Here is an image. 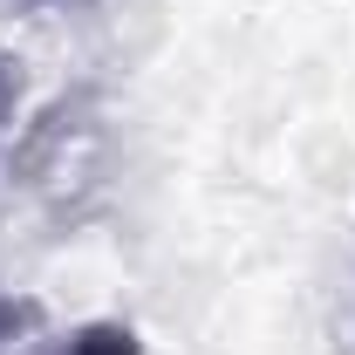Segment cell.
I'll return each mask as SVG.
<instances>
[{
	"mask_svg": "<svg viewBox=\"0 0 355 355\" xmlns=\"http://www.w3.org/2000/svg\"><path fill=\"white\" fill-rule=\"evenodd\" d=\"M48 355H144V342H137V328H123V321H89L69 342H55Z\"/></svg>",
	"mask_w": 355,
	"mask_h": 355,
	"instance_id": "1",
	"label": "cell"
},
{
	"mask_svg": "<svg viewBox=\"0 0 355 355\" xmlns=\"http://www.w3.org/2000/svg\"><path fill=\"white\" fill-rule=\"evenodd\" d=\"M14 321H21V308H7V301H0V335H7V328H14Z\"/></svg>",
	"mask_w": 355,
	"mask_h": 355,
	"instance_id": "2",
	"label": "cell"
}]
</instances>
